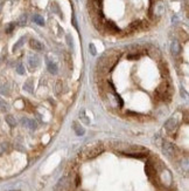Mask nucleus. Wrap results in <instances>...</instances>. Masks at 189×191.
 Segmentation results:
<instances>
[{"mask_svg":"<svg viewBox=\"0 0 189 191\" xmlns=\"http://www.w3.org/2000/svg\"><path fill=\"white\" fill-rule=\"evenodd\" d=\"M122 53L117 49H110L106 52L97 62V74L99 75H106L110 73V70L115 67V64L118 62Z\"/></svg>","mask_w":189,"mask_h":191,"instance_id":"f257e3e1","label":"nucleus"},{"mask_svg":"<svg viewBox=\"0 0 189 191\" xmlns=\"http://www.w3.org/2000/svg\"><path fill=\"white\" fill-rule=\"evenodd\" d=\"M103 151H104V145L102 142H92L84 147V149L79 154V157L82 159H91L100 155Z\"/></svg>","mask_w":189,"mask_h":191,"instance_id":"f03ea898","label":"nucleus"},{"mask_svg":"<svg viewBox=\"0 0 189 191\" xmlns=\"http://www.w3.org/2000/svg\"><path fill=\"white\" fill-rule=\"evenodd\" d=\"M122 154L133 158H144L148 155V150L141 145H127Z\"/></svg>","mask_w":189,"mask_h":191,"instance_id":"7ed1b4c3","label":"nucleus"},{"mask_svg":"<svg viewBox=\"0 0 189 191\" xmlns=\"http://www.w3.org/2000/svg\"><path fill=\"white\" fill-rule=\"evenodd\" d=\"M145 171H146L147 177H148L154 184H159V182H158V171H157V169H155V166H154V162L148 161V162L146 163Z\"/></svg>","mask_w":189,"mask_h":191,"instance_id":"20e7f679","label":"nucleus"},{"mask_svg":"<svg viewBox=\"0 0 189 191\" xmlns=\"http://www.w3.org/2000/svg\"><path fill=\"white\" fill-rule=\"evenodd\" d=\"M155 93H157V95L159 96V97H161V98H167V97L169 98L170 93H169V86H168V83H167L166 81L161 82V83L158 86Z\"/></svg>","mask_w":189,"mask_h":191,"instance_id":"39448f33","label":"nucleus"},{"mask_svg":"<svg viewBox=\"0 0 189 191\" xmlns=\"http://www.w3.org/2000/svg\"><path fill=\"white\" fill-rule=\"evenodd\" d=\"M162 149H163V153H165L167 156H169V157L176 156V148H175V145H174L173 143H170V142H168V141H163V143H162Z\"/></svg>","mask_w":189,"mask_h":191,"instance_id":"423d86ee","label":"nucleus"},{"mask_svg":"<svg viewBox=\"0 0 189 191\" xmlns=\"http://www.w3.org/2000/svg\"><path fill=\"white\" fill-rule=\"evenodd\" d=\"M178 124H179V120H178L175 116H173V117H170V119L165 123V128H166V130L172 131V130H174L175 128L178 127Z\"/></svg>","mask_w":189,"mask_h":191,"instance_id":"0eeeda50","label":"nucleus"},{"mask_svg":"<svg viewBox=\"0 0 189 191\" xmlns=\"http://www.w3.org/2000/svg\"><path fill=\"white\" fill-rule=\"evenodd\" d=\"M153 12H154V15H157V17H161L163 13H165V5L161 2V1H159V2H157L154 6H153Z\"/></svg>","mask_w":189,"mask_h":191,"instance_id":"6e6552de","label":"nucleus"},{"mask_svg":"<svg viewBox=\"0 0 189 191\" xmlns=\"http://www.w3.org/2000/svg\"><path fill=\"white\" fill-rule=\"evenodd\" d=\"M103 26L105 27V30H106V31H109V32H111V33L119 32V28H118V27H117L112 21H105Z\"/></svg>","mask_w":189,"mask_h":191,"instance_id":"1a4fd4ad","label":"nucleus"},{"mask_svg":"<svg viewBox=\"0 0 189 191\" xmlns=\"http://www.w3.org/2000/svg\"><path fill=\"white\" fill-rule=\"evenodd\" d=\"M170 51H172V53L174 54V55H178L180 52H181V45H180V42L179 41H173L172 42V46H170Z\"/></svg>","mask_w":189,"mask_h":191,"instance_id":"9d476101","label":"nucleus"},{"mask_svg":"<svg viewBox=\"0 0 189 191\" xmlns=\"http://www.w3.org/2000/svg\"><path fill=\"white\" fill-rule=\"evenodd\" d=\"M29 45H31V47L34 49V51H41V49L43 48L42 43H41L40 41L35 40V39H31V41H29Z\"/></svg>","mask_w":189,"mask_h":191,"instance_id":"9b49d317","label":"nucleus"},{"mask_svg":"<svg viewBox=\"0 0 189 191\" xmlns=\"http://www.w3.org/2000/svg\"><path fill=\"white\" fill-rule=\"evenodd\" d=\"M72 127H74V130H75V132H76V135H83L84 134V128L82 127L79 123H77V122H74L72 123Z\"/></svg>","mask_w":189,"mask_h":191,"instance_id":"f8f14e48","label":"nucleus"},{"mask_svg":"<svg viewBox=\"0 0 189 191\" xmlns=\"http://www.w3.org/2000/svg\"><path fill=\"white\" fill-rule=\"evenodd\" d=\"M39 62H40V60H39L37 55H31V58H29V66H31V68H36L39 66Z\"/></svg>","mask_w":189,"mask_h":191,"instance_id":"ddd939ff","label":"nucleus"},{"mask_svg":"<svg viewBox=\"0 0 189 191\" xmlns=\"http://www.w3.org/2000/svg\"><path fill=\"white\" fill-rule=\"evenodd\" d=\"M6 122H7L11 127H15V124H16V120H15V117H14L13 115H7V116H6Z\"/></svg>","mask_w":189,"mask_h":191,"instance_id":"4468645a","label":"nucleus"},{"mask_svg":"<svg viewBox=\"0 0 189 191\" xmlns=\"http://www.w3.org/2000/svg\"><path fill=\"white\" fill-rule=\"evenodd\" d=\"M47 66H48V70H49L52 74H56V73H57V66H56V64L49 61Z\"/></svg>","mask_w":189,"mask_h":191,"instance_id":"2eb2a0df","label":"nucleus"},{"mask_svg":"<svg viewBox=\"0 0 189 191\" xmlns=\"http://www.w3.org/2000/svg\"><path fill=\"white\" fill-rule=\"evenodd\" d=\"M33 20H34V22H36V24L40 25V26H43V25H44V19H43L41 15H39V14H35L34 18H33Z\"/></svg>","mask_w":189,"mask_h":191,"instance_id":"dca6fc26","label":"nucleus"},{"mask_svg":"<svg viewBox=\"0 0 189 191\" xmlns=\"http://www.w3.org/2000/svg\"><path fill=\"white\" fill-rule=\"evenodd\" d=\"M140 27H141V22H140V21H133V22L128 26V28H130L132 32H134L135 30H139Z\"/></svg>","mask_w":189,"mask_h":191,"instance_id":"f3484780","label":"nucleus"},{"mask_svg":"<svg viewBox=\"0 0 189 191\" xmlns=\"http://www.w3.org/2000/svg\"><path fill=\"white\" fill-rule=\"evenodd\" d=\"M24 88H25V90H27L28 93H31V92H33V83H31V81H27V82L25 83Z\"/></svg>","mask_w":189,"mask_h":191,"instance_id":"a211bd4d","label":"nucleus"},{"mask_svg":"<svg viewBox=\"0 0 189 191\" xmlns=\"http://www.w3.org/2000/svg\"><path fill=\"white\" fill-rule=\"evenodd\" d=\"M36 127H37V123H36L34 120H28V122H27V128L34 130V129H36Z\"/></svg>","mask_w":189,"mask_h":191,"instance_id":"6ab92c4d","label":"nucleus"},{"mask_svg":"<svg viewBox=\"0 0 189 191\" xmlns=\"http://www.w3.org/2000/svg\"><path fill=\"white\" fill-rule=\"evenodd\" d=\"M24 41H25V38H21V39H20V40H19L18 42H16V45H15V46L13 47V51L15 52V51H16V49H18L19 47H21V46L24 45Z\"/></svg>","mask_w":189,"mask_h":191,"instance_id":"aec40b11","label":"nucleus"},{"mask_svg":"<svg viewBox=\"0 0 189 191\" xmlns=\"http://www.w3.org/2000/svg\"><path fill=\"white\" fill-rule=\"evenodd\" d=\"M62 88H63L62 81H61V80H59V81L56 82V93H57V94H60V93H61V90H62Z\"/></svg>","mask_w":189,"mask_h":191,"instance_id":"412c9836","label":"nucleus"},{"mask_svg":"<svg viewBox=\"0 0 189 191\" xmlns=\"http://www.w3.org/2000/svg\"><path fill=\"white\" fill-rule=\"evenodd\" d=\"M16 72H18V74H20V75H22V74L25 73V68H24L22 64H18V66H16Z\"/></svg>","mask_w":189,"mask_h":191,"instance_id":"4be33fe9","label":"nucleus"},{"mask_svg":"<svg viewBox=\"0 0 189 191\" xmlns=\"http://www.w3.org/2000/svg\"><path fill=\"white\" fill-rule=\"evenodd\" d=\"M139 54H137V53H131V54H128L127 55V59L128 60H137V59H139Z\"/></svg>","mask_w":189,"mask_h":191,"instance_id":"5701e85b","label":"nucleus"},{"mask_svg":"<svg viewBox=\"0 0 189 191\" xmlns=\"http://www.w3.org/2000/svg\"><path fill=\"white\" fill-rule=\"evenodd\" d=\"M89 49H90V52H91L92 55H96L97 52H96V47H94V43H90V45H89Z\"/></svg>","mask_w":189,"mask_h":191,"instance_id":"b1692460","label":"nucleus"},{"mask_svg":"<svg viewBox=\"0 0 189 191\" xmlns=\"http://www.w3.org/2000/svg\"><path fill=\"white\" fill-rule=\"evenodd\" d=\"M26 19H27V18H26L25 14L21 15V18H20V20H19V24H20V25H25V24H26Z\"/></svg>","mask_w":189,"mask_h":191,"instance_id":"393cba45","label":"nucleus"},{"mask_svg":"<svg viewBox=\"0 0 189 191\" xmlns=\"http://www.w3.org/2000/svg\"><path fill=\"white\" fill-rule=\"evenodd\" d=\"M13 28H14V24H9L8 27L6 28V33H11L13 31Z\"/></svg>","mask_w":189,"mask_h":191,"instance_id":"a878e982","label":"nucleus"},{"mask_svg":"<svg viewBox=\"0 0 189 191\" xmlns=\"http://www.w3.org/2000/svg\"><path fill=\"white\" fill-rule=\"evenodd\" d=\"M1 153H2V149H1V148H0V155H1Z\"/></svg>","mask_w":189,"mask_h":191,"instance_id":"bb28decb","label":"nucleus"}]
</instances>
